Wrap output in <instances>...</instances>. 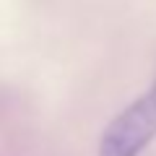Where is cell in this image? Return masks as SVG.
<instances>
[{
	"instance_id": "6da1fadb",
	"label": "cell",
	"mask_w": 156,
	"mask_h": 156,
	"mask_svg": "<svg viewBox=\"0 0 156 156\" xmlns=\"http://www.w3.org/2000/svg\"><path fill=\"white\" fill-rule=\"evenodd\" d=\"M156 135V83L104 130L99 156H138Z\"/></svg>"
}]
</instances>
